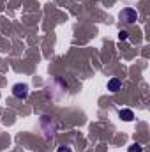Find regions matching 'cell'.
<instances>
[{"mask_svg": "<svg viewBox=\"0 0 150 152\" xmlns=\"http://www.w3.org/2000/svg\"><path fill=\"white\" fill-rule=\"evenodd\" d=\"M120 20H124L125 23H134V21L138 20V12H136V9H131V7L124 9V11L120 12Z\"/></svg>", "mask_w": 150, "mask_h": 152, "instance_id": "1", "label": "cell"}, {"mask_svg": "<svg viewBox=\"0 0 150 152\" xmlns=\"http://www.w3.org/2000/svg\"><path fill=\"white\" fill-rule=\"evenodd\" d=\"M12 94H14V97H18V99H25V97L28 96V85H23V83L14 85V87H12Z\"/></svg>", "mask_w": 150, "mask_h": 152, "instance_id": "2", "label": "cell"}, {"mask_svg": "<svg viewBox=\"0 0 150 152\" xmlns=\"http://www.w3.org/2000/svg\"><path fill=\"white\" fill-rule=\"evenodd\" d=\"M120 87H122V83H120L118 78H111V80L108 81V90H110V92H118Z\"/></svg>", "mask_w": 150, "mask_h": 152, "instance_id": "3", "label": "cell"}, {"mask_svg": "<svg viewBox=\"0 0 150 152\" xmlns=\"http://www.w3.org/2000/svg\"><path fill=\"white\" fill-rule=\"evenodd\" d=\"M118 117H120L122 120H125V122H131V120L134 118V113H133V110L124 108V110H120V112H118Z\"/></svg>", "mask_w": 150, "mask_h": 152, "instance_id": "4", "label": "cell"}, {"mask_svg": "<svg viewBox=\"0 0 150 152\" xmlns=\"http://www.w3.org/2000/svg\"><path fill=\"white\" fill-rule=\"evenodd\" d=\"M127 152H143V147H141L140 143H133V145L127 149Z\"/></svg>", "mask_w": 150, "mask_h": 152, "instance_id": "5", "label": "cell"}, {"mask_svg": "<svg viewBox=\"0 0 150 152\" xmlns=\"http://www.w3.org/2000/svg\"><path fill=\"white\" fill-rule=\"evenodd\" d=\"M127 37H129V32H127V30H120V32H118V39H120V41H125Z\"/></svg>", "mask_w": 150, "mask_h": 152, "instance_id": "6", "label": "cell"}, {"mask_svg": "<svg viewBox=\"0 0 150 152\" xmlns=\"http://www.w3.org/2000/svg\"><path fill=\"white\" fill-rule=\"evenodd\" d=\"M57 152H73V151H71L69 147H58V151Z\"/></svg>", "mask_w": 150, "mask_h": 152, "instance_id": "7", "label": "cell"}]
</instances>
